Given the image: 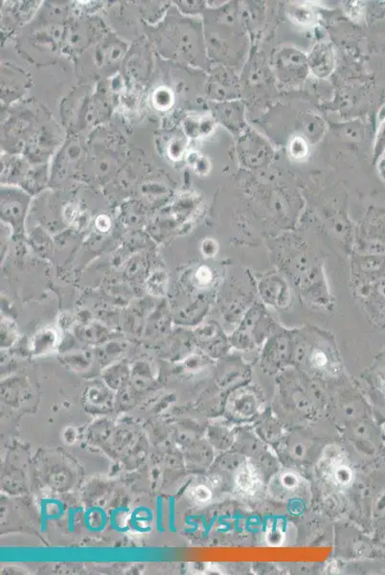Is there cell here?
Listing matches in <instances>:
<instances>
[{
	"label": "cell",
	"instance_id": "3",
	"mask_svg": "<svg viewBox=\"0 0 385 575\" xmlns=\"http://www.w3.org/2000/svg\"><path fill=\"white\" fill-rule=\"evenodd\" d=\"M196 492H197V495H195V496H197V498L200 501H206L211 496L210 491L206 489L204 486H199L198 488H197Z\"/></svg>",
	"mask_w": 385,
	"mask_h": 575
},
{
	"label": "cell",
	"instance_id": "2",
	"mask_svg": "<svg viewBox=\"0 0 385 575\" xmlns=\"http://www.w3.org/2000/svg\"><path fill=\"white\" fill-rule=\"evenodd\" d=\"M333 477L338 484L348 485L353 480V472L345 462L336 460L332 464Z\"/></svg>",
	"mask_w": 385,
	"mask_h": 575
},
{
	"label": "cell",
	"instance_id": "5",
	"mask_svg": "<svg viewBox=\"0 0 385 575\" xmlns=\"http://www.w3.org/2000/svg\"><path fill=\"white\" fill-rule=\"evenodd\" d=\"M198 278L202 283H208L210 281V278H211L210 271L208 270L207 268H201L198 271Z\"/></svg>",
	"mask_w": 385,
	"mask_h": 575
},
{
	"label": "cell",
	"instance_id": "4",
	"mask_svg": "<svg viewBox=\"0 0 385 575\" xmlns=\"http://www.w3.org/2000/svg\"><path fill=\"white\" fill-rule=\"evenodd\" d=\"M313 363L316 367H324L327 364V357L325 354L322 352H317L313 357Z\"/></svg>",
	"mask_w": 385,
	"mask_h": 575
},
{
	"label": "cell",
	"instance_id": "1",
	"mask_svg": "<svg viewBox=\"0 0 385 575\" xmlns=\"http://www.w3.org/2000/svg\"><path fill=\"white\" fill-rule=\"evenodd\" d=\"M235 483L239 492L244 495H254L261 485V479L252 464H244L240 467L235 477Z\"/></svg>",
	"mask_w": 385,
	"mask_h": 575
}]
</instances>
